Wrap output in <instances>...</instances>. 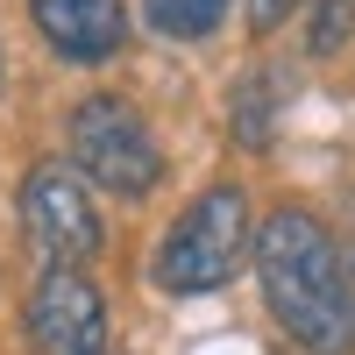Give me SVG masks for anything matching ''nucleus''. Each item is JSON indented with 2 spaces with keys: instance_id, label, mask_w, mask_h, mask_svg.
Returning a JSON list of instances; mask_svg holds the SVG:
<instances>
[{
  "instance_id": "obj_2",
  "label": "nucleus",
  "mask_w": 355,
  "mask_h": 355,
  "mask_svg": "<svg viewBox=\"0 0 355 355\" xmlns=\"http://www.w3.org/2000/svg\"><path fill=\"white\" fill-rule=\"evenodd\" d=\"M249 256V192L242 185H206L185 214L171 220V234L150 256V277L178 299H199V291H220Z\"/></svg>"
},
{
  "instance_id": "obj_6",
  "label": "nucleus",
  "mask_w": 355,
  "mask_h": 355,
  "mask_svg": "<svg viewBox=\"0 0 355 355\" xmlns=\"http://www.w3.org/2000/svg\"><path fill=\"white\" fill-rule=\"evenodd\" d=\"M28 21L64 64H107L128 43V8L121 0H28Z\"/></svg>"
},
{
  "instance_id": "obj_1",
  "label": "nucleus",
  "mask_w": 355,
  "mask_h": 355,
  "mask_svg": "<svg viewBox=\"0 0 355 355\" xmlns=\"http://www.w3.org/2000/svg\"><path fill=\"white\" fill-rule=\"evenodd\" d=\"M256 284L306 355H355V277L320 214L277 206L256 227Z\"/></svg>"
},
{
  "instance_id": "obj_8",
  "label": "nucleus",
  "mask_w": 355,
  "mask_h": 355,
  "mask_svg": "<svg viewBox=\"0 0 355 355\" xmlns=\"http://www.w3.org/2000/svg\"><path fill=\"white\" fill-rule=\"evenodd\" d=\"M277 78H263V71H249L242 85H234V135H242L249 142V150H256V142H270V121H277Z\"/></svg>"
},
{
  "instance_id": "obj_9",
  "label": "nucleus",
  "mask_w": 355,
  "mask_h": 355,
  "mask_svg": "<svg viewBox=\"0 0 355 355\" xmlns=\"http://www.w3.org/2000/svg\"><path fill=\"white\" fill-rule=\"evenodd\" d=\"M355 36V0H313V28H306V50L313 57H334Z\"/></svg>"
},
{
  "instance_id": "obj_3",
  "label": "nucleus",
  "mask_w": 355,
  "mask_h": 355,
  "mask_svg": "<svg viewBox=\"0 0 355 355\" xmlns=\"http://www.w3.org/2000/svg\"><path fill=\"white\" fill-rule=\"evenodd\" d=\"M71 171L78 178H100L107 192H121V199H142V192H157V178H164V150H157V135L150 121L135 114L128 93H85L71 107Z\"/></svg>"
},
{
  "instance_id": "obj_5",
  "label": "nucleus",
  "mask_w": 355,
  "mask_h": 355,
  "mask_svg": "<svg viewBox=\"0 0 355 355\" xmlns=\"http://www.w3.org/2000/svg\"><path fill=\"white\" fill-rule=\"evenodd\" d=\"M21 320H28V341L43 355H107V299L71 263H50L36 277Z\"/></svg>"
},
{
  "instance_id": "obj_7",
  "label": "nucleus",
  "mask_w": 355,
  "mask_h": 355,
  "mask_svg": "<svg viewBox=\"0 0 355 355\" xmlns=\"http://www.w3.org/2000/svg\"><path fill=\"white\" fill-rule=\"evenodd\" d=\"M227 8L234 0H142V21H150L157 36H171V43H199V36L220 28Z\"/></svg>"
},
{
  "instance_id": "obj_4",
  "label": "nucleus",
  "mask_w": 355,
  "mask_h": 355,
  "mask_svg": "<svg viewBox=\"0 0 355 355\" xmlns=\"http://www.w3.org/2000/svg\"><path fill=\"white\" fill-rule=\"evenodd\" d=\"M21 234L36 242L43 263H93L107 227H100V206L85 192V178L64 164V157H43L36 171L21 178Z\"/></svg>"
},
{
  "instance_id": "obj_10",
  "label": "nucleus",
  "mask_w": 355,
  "mask_h": 355,
  "mask_svg": "<svg viewBox=\"0 0 355 355\" xmlns=\"http://www.w3.org/2000/svg\"><path fill=\"white\" fill-rule=\"evenodd\" d=\"M306 0H249V36H270L284 15H299Z\"/></svg>"
}]
</instances>
